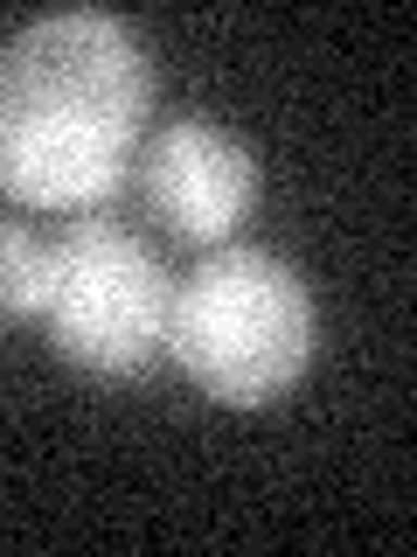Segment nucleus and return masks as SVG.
I'll use <instances>...</instances> for the list:
<instances>
[{"label": "nucleus", "mask_w": 417, "mask_h": 557, "mask_svg": "<svg viewBox=\"0 0 417 557\" xmlns=\"http://www.w3.org/2000/svg\"><path fill=\"white\" fill-rule=\"evenodd\" d=\"M153 70L112 14H49L0 49V196L104 209L139 161Z\"/></svg>", "instance_id": "f257e3e1"}, {"label": "nucleus", "mask_w": 417, "mask_h": 557, "mask_svg": "<svg viewBox=\"0 0 417 557\" xmlns=\"http://www.w3.org/2000/svg\"><path fill=\"white\" fill-rule=\"evenodd\" d=\"M167 356L230 411L278 405L313 362V293L278 251L216 244L167 300Z\"/></svg>", "instance_id": "f03ea898"}, {"label": "nucleus", "mask_w": 417, "mask_h": 557, "mask_svg": "<svg viewBox=\"0 0 417 557\" xmlns=\"http://www.w3.org/2000/svg\"><path fill=\"white\" fill-rule=\"evenodd\" d=\"M49 251H56L42 300L49 348L104 383L147 376L167 348V300H174L161 258L104 216L70 223Z\"/></svg>", "instance_id": "7ed1b4c3"}, {"label": "nucleus", "mask_w": 417, "mask_h": 557, "mask_svg": "<svg viewBox=\"0 0 417 557\" xmlns=\"http://www.w3.org/2000/svg\"><path fill=\"white\" fill-rule=\"evenodd\" d=\"M132 168H139V196H147L153 223H167L181 244H208V251H216L257 202L251 147L230 139L223 126H202V119L161 126Z\"/></svg>", "instance_id": "20e7f679"}, {"label": "nucleus", "mask_w": 417, "mask_h": 557, "mask_svg": "<svg viewBox=\"0 0 417 557\" xmlns=\"http://www.w3.org/2000/svg\"><path fill=\"white\" fill-rule=\"evenodd\" d=\"M49 265H56V251L28 223H0V321H42Z\"/></svg>", "instance_id": "39448f33"}]
</instances>
